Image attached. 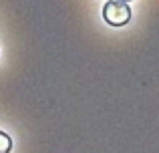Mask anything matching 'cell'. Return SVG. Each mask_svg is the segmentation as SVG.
Segmentation results:
<instances>
[{
    "mask_svg": "<svg viewBox=\"0 0 159 153\" xmlns=\"http://www.w3.org/2000/svg\"><path fill=\"white\" fill-rule=\"evenodd\" d=\"M131 6L127 2H121V0H109L103 6V20L111 26H125V24L131 22Z\"/></svg>",
    "mask_w": 159,
    "mask_h": 153,
    "instance_id": "obj_1",
    "label": "cell"
},
{
    "mask_svg": "<svg viewBox=\"0 0 159 153\" xmlns=\"http://www.w3.org/2000/svg\"><path fill=\"white\" fill-rule=\"evenodd\" d=\"M12 151V137L4 131H0V153H10Z\"/></svg>",
    "mask_w": 159,
    "mask_h": 153,
    "instance_id": "obj_2",
    "label": "cell"
},
{
    "mask_svg": "<svg viewBox=\"0 0 159 153\" xmlns=\"http://www.w3.org/2000/svg\"><path fill=\"white\" fill-rule=\"evenodd\" d=\"M121 2H129V0H121Z\"/></svg>",
    "mask_w": 159,
    "mask_h": 153,
    "instance_id": "obj_3",
    "label": "cell"
}]
</instances>
